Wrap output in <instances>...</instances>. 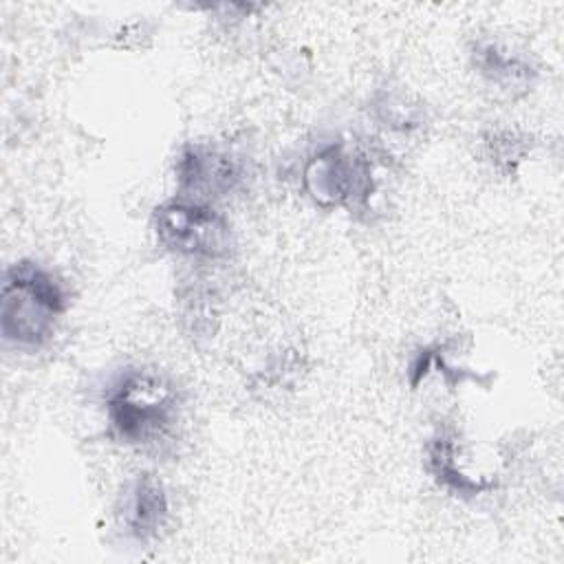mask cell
Wrapping results in <instances>:
<instances>
[{"label":"cell","instance_id":"1","mask_svg":"<svg viewBox=\"0 0 564 564\" xmlns=\"http://www.w3.org/2000/svg\"><path fill=\"white\" fill-rule=\"evenodd\" d=\"M178 390L161 372L128 368L106 394L112 434L128 445H152L170 434L178 419Z\"/></svg>","mask_w":564,"mask_h":564},{"label":"cell","instance_id":"4","mask_svg":"<svg viewBox=\"0 0 564 564\" xmlns=\"http://www.w3.org/2000/svg\"><path fill=\"white\" fill-rule=\"evenodd\" d=\"M304 187L322 207H359L372 194V170L341 143L317 150L304 165Z\"/></svg>","mask_w":564,"mask_h":564},{"label":"cell","instance_id":"7","mask_svg":"<svg viewBox=\"0 0 564 564\" xmlns=\"http://www.w3.org/2000/svg\"><path fill=\"white\" fill-rule=\"evenodd\" d=\"M427 465H430V471L436 476V480L458 496H476L485 489H494V480L469 478L456 465V443L447 434H438L436 438H432L427 447Z\"/></svg>","mask_w":564,"mask_h":564},{"label":"cell","instance_id":"3","mask_svg":"<svg viewBox=\"0 0 564 564\" xmlns=\"http://www.w3.org/2000/svg\"><path fill=\"white\" fill-rule=\"evenodd\" d=\"M154 234L159 242L178 256L223 258L231 249L229 223L207 203L174 198L156 207Z\"/></svg>","mask_w":564,"mask_h":564},{"label":"cell","instance_id":"5","mask_svg":"<svg viewBox=\"0 0 564 564\" xmlns=\"http://www.w3.org/2000/svg\"><path fill=\"white\" fill-rule=\"evenodd\" d=\"M178 183L187 198L205 203L209 196H225L234 189L240 178L238 163L214 148L189 145L178 159Z\"/></svg>","mask_w":564,"mask_h":564},{"label":"cell","instance_id":"6","mask_svg":"<svg viewBox=\"0 0 564 564\" xmlns=\"http://www.w3.org/2000/svg\"><path fill=\"white\" fill-rule=\"evenodd\" d=\"M167 494L161 485V480H156L150 474L139 476L128 494L126 500V527L128 531L137 538V540H150L156 538L159 531L163 529L165 520H167Z\"/></svg>","mask_w":564,"mask_h":564},{"label":"cell","instance_id":"2","mask_svg":"<svg viewBox=\"0 0 564 564\" xmlns=\"http://www.w3.org/2000/svg\"><path fill=\"white\" fill-rule=\"evenodd\" d=\"M66 311V295L57 278L31 260L4 271L0 300V330L18 346H42Z\"/></svg>","mask_w":564,"mask_h":564},{"label":"cell","instance_id":"8","mask_svg":"<svg viewBox=\"0 0 564 564\" xmlns=\"http://www.w3.org/2000/svg\"><path fill=\"white\" fill-rule=\"evenodd\" d=\"M476 59H478L480 73H482L489 82L498 84V86L505 88V90L524 88V86L529 84V79H531V68H529L524 62H520V59H516V57H511V55L498 51L496 46H482V48H478Z\"/></svg>","mask_w":564,"mask_h":564}]
</instances>
